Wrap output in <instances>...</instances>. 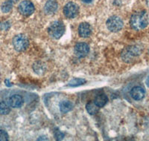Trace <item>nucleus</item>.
I'll use <instances>...</instances> for the list:
<instances>
[{"label": "nucleus", "mask_w": 149, "mask_h": 141, "mask_svg": "<svg viewBox=\"0 0 149 141\" xmlns=\"http://www.w3.org/2000/svg\"><path fill=\"white\" fill-rule=\"evenodd\" d=\"M74 51L77 57L83 58L87 56L90 52V46L85 42H78L74 46Z\"/></svg>", "instance_id": "7"}, {"label": "nucleus", "mask_w": 149, "mask_h": 141, "mask_svg": "<svg viewBox=\"0 0 149 141\" xmlns=\"http://www.w3.org/2000/svg\"><path fill=\"white\" fill-rule=\"evenodd\" d=\"M23 98L22 96L19 94H14L12 95L8 100V104L12 108H20L23 105Z\"/></svg>", "instance_id": "10"}, {"label": "nucleus", "mask_w": 149, "mask_h": 141, "mask_svg": "<svg viewBox=\"0 0 149 141\" xmlns=\"http://www.w3.org/2000/svg\"><path fill=\"white\" fill-rule=\"evenodd\" d=\"M86 81L84 79H82V78H74L68 83V86H70V87H77V86L84 85V83H86Z\"/></svg>", "instance_id": "16"}, {"label": "nucleus", "mask_w": 149, "mask_h": 141, "mask_svg": "<svg viewBox=\"0 0 149 141\" xmlns=\"http://www.w3.org/2000/svg\"><path fill=\"white\" fill-rule=\"evenodd\" d=\"M146 95V91L140 86L134 87L130 91V96L135 100H141Z\"/></svg>", "instance_id": "9"}, {"label": "nucleus", "mask_w": 149, "mask_h": 141, "mask_svg": "<svg viewBox=\"0 0 149 141\" xmlns=\"http://www.w3.org/2000/svg\"><path fill=\"white\" fill-rule=\"evenodd\" d=\"M58 8V3L54 0H49L45 5V12L46 14H54Z\"/></svg>", "instance_id": "11"}, {"label": "nucleus", "mask_w": 149, "mask_h": 141, "mask_svg": "<svg viewBox=\"0 0 149 141\" xmlns=\"http://www.w3.org/2000/svg\"><path fill=\"white\" fill-rule=\"evenodd\" d=\"M147 82H148V86H149V77H148V79Z\"/></svg>", "instance_id": "24"}, {"label": "nucleus", "mask_w": 149, "mask_h": 141, "mask_svg": "<svg viewBox=\"0 0 149 141\" xmlns=\"http://www.w3.org/2000/svg\"><path fill=\"white\" fill-rule=\"evenodd\" d=\"M63 138V134L61 133V131H57L56 132V138L58 140H61Z\"/></svg>", "instance_id": "20"}, {"label": "nucleus", "mask_w": 149, "mask_h": 141, "mask_svg": "<svg viewBox=\"0 0 149 141\" xmlns=\"http://www.w3.org/2000/svg\"><path fill=\"white\" fill-rule=\"evenodd\" d=\"M79 12V7L74 2H69L63 8V14L66 17L72 19L77 17Z\"/></svg>", "instance_id": "6"}, {"label": "nucleus", "mask_w": 149, "mask_h": 141, "mask_svg": "<svg viewBox=\"0 0 149 141\" xmlns=\"http://www.w3.org/2000/svg\"><path fill=\"white\" fill-rule=\"evenodd\" d=\"M92 1H93V0H82V2H84V3H86V4L91 3Z\"/></svg>", "instance_id": "21"}, {"label": "nucleus", "mask_w": 149, "mask_h": 141, "mask_svg": "<svg viewBox=\"0 0 149 141\" xmlns=\"http://www.w3.org/2000/svg\"><path fill=\"white\" fill-rule=\"evenodd\" d=\"M92 33L91 26L87 22H82L78 26V34L81 37H90Z\"/></svg>", "instance_id": "8"}, {"label": "nucleus", "mask_w": 149, "mask_h": 141, "mask_svg": "<svg viewBox=\"0 0 149 141\" xmlns=\"http://www.w3.org/2000/svg\"><path fill=\"white\" fill-rule=\"evenodd\" d=\"M12 8H13V3L9 1H5L3 4L1 6V10L3 13L5 14H7V13H9L10 10H12Z\"/></svg>", "instance_id": "18"}, {"label": "nucleus", "mask_w": 149, "mask_h": 141, "mask_svg": "<svg viewBox=\"0 0 149 141\" xmlns=\"http://www.w3.org/2000/svg\"><path fill=\"white\" fill-rule=\"evenodd\" d=\"M86 109L87 112L89 113L91 115H93V114H95L98 113V110H99V107L95 105V103L93 101L91 102H89L86 106Z\"/></svg>", "instance_id": "15"}, {"label": "nucleus", "mask_w": 149, "mask_h": 141, "mask_svg": "<svg viewBox=\"0 0 149 141\" xmlns=\"http://www.w3.org/2000/svg\"><path fill=\"white\" fill-rule=\"evenodd\" d=\"M29 41L27 37L23 34L15 36L13 39V46L17 51H23L29 47Z\"/></svg>", "instance_id": "3"}, {"label": "nucleus", "mask_w": 149, "mask_h": 141, "mask_svg": "<svg viewBox=\"0 0 149 141\" xmlns=\"http://www.w3.org/2000/svg\"><path fill=\"white\" fill-rule=\"evenodd\" d=\"M9 139L8 134L4 130H0V141H8Z\"/></svg>", "instance_id": "19"}, {"label": "nucleus", "mask_w": 149, "mask_h": 141, "mask_svg": "<svg viewBox=\"0 0 149 141\" xmlns=\"http://www.w3.org/2000/svg\"><path fill=\"white\" fill-rule=\"evenodd\" d=\"M130 26L136 30L146 28L148 25V16L146 11H141L133 14L130 20Z\"/></svg>", "instance_id": "1"}, {"label": "nucleus", "mask_w": 149, "mask_h": 141, "mask_svg": "<svg viewBox=\"0 0 149 141\" xmlns=\"http://www.w3.org/2000/svg\"><path fill=\"white\" fill-rule=\"evenodd\" d=\"M123 26V21L120 17L117 16H112L107 21V27L111 32L119 31L122 30Z\"/></svg>", "instance_id": "4"}, {"label": "nucleus", "mask_w": 149, "mask_h": 141, "mask_svg": "<svg viewBox=\"0 0 149 141\" xmlns=\"http://www.w3.org/2000/svg\"><path fill=\"white\" fill-rule=\"evenodd\" d=\"M137 55H139V49L136 48V47H130L123 54L124 59L125 60H130L133 57Z\"/></svg>", "instance_id": "12"}, {"label": "nucleus", "mask_w": 149, "mask_h": 141, "mask_svg": "<svg viewBox=\"0 0 149 141\" xmlns=\"http://www.w3.org/2000/svg\"><path fill=\"white\" fill-rule=\"evenodd\" d=\"M107 101H108V98H107V95L104 94H98L96 97L95 98L94 102H95V105H96L98 107L102 108L107 104Z\"/></svg>", "instance_id": "13"}, {"label": "nucleus", "mask_w": 149, "mask_h": 141, "mask_svg": "<svg viewBox=\"0 0 149 141\" xmlns=\"http://www.w3.org/2000/svg\"><path fill=\"white\" fill-rule=\"evenodd\" d=\"M10 111V105L8 104L7 102H0V114L2 115H6V114H9Z\"/></svg>", "instance_id": "17"}, {"label": "nucleus", "mask_w": 149, "mask_h": 141, "mask_svg": "<svg viewBox=\"0 0 149 141\" xmlns=\"http://www.w3.org/2000/svg\"><path fill=\"white\" fill-rule=\"evenodd\" d=\"M48 32H49V35L52 38L58 39L64 34L65 26L62 22L55 21L50 24L49 28H48Z\"/></svg>", "instance_id": "2"}, {"label": "nucleus", "mask_w": 149, "mask_h": 141, "mask_svg": "<svg viewBox=\"0 0 149 141\" xmlns=\"http://www.w3.org/2000/svg\"><path fill=\"white\" fill-rule=\"evenodd\" d=\"M7 1H9V2H12V3L14 4V2H16L17 1V0H7Z\"/></svg>", "instance_id": "23"}, {"label": "nucleus", "mask_w": 149, "mask_h": 141, "mask_svg": "<svg viewBox=\"0 0 149 141\" xmlns=\"http://www.w3.org/2000/svg\"><path fill=\"white\" fill-rule=\"evenodd\" d=\"M147 4H148V5L149 6V0H147Z\"/></svg>", "instance_id": "25"}, {"label": "nucleus", "mask_w": 149, "mask_h": 141, "mask_svg": "<svg viewBox=\"0 0 149 141\" xmlns=\"http://www.w3.org/2000/svg\"><path fill=\"white\" fill-rule=\"evenodd\" d=\"M18 10L22 15L25 17H29L34 13V5L29 0H24L19 5Z\"/></svg>", "instance_id": "5"}, {"label": "nucleus", "mask_w": 149, "mask_h": 141, "mask_svg": "<svg viewBox=\"0 0 149 141\" xmlns=\"http://www.w3.org/2000/svg\"><path fill=\"white\" fill-rule=\"evenodd\" d=\"M5 83H6V86H12L11 83H10V82H9V80H8V79H6V80H5Z\"/></svg>", "instance_id": "22"}, {"label": "nucleus", "mask_w": 149, "mask_h": 141, "mask_svg": "<svg viewBox=\"0 0 149 141\" xmlns=\"http://www.w3.org/2000/svg\"><path fill=\"white\" fill-rule=\"evenodd\" d=\"M60 110L63 114H66V113L69 112L71 111L73 108V105L70 101L69 100H63L60 103Z\"/></svg>", "instance_id": "14"}]
</instances>
